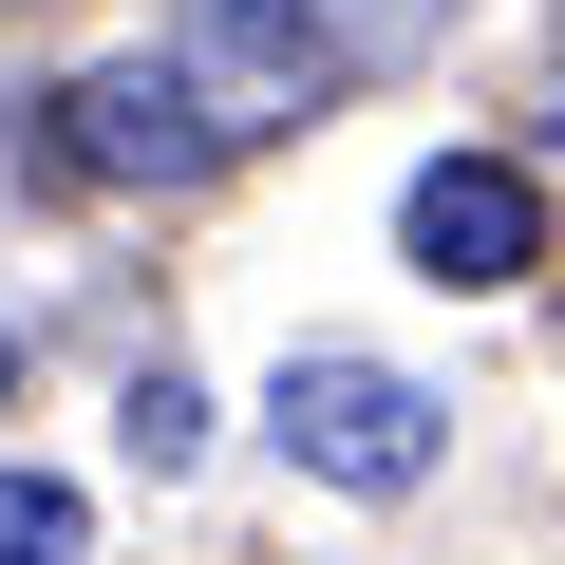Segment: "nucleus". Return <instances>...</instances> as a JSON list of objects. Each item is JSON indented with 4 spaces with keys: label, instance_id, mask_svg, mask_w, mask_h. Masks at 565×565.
I'll return each instance as SVG.
<instances>
[{
    "label": "nucleus",
    "instance_id": "nucleus-1",
    "mask_svg": "<svg viewBox=\"0 0 565 565\" xmlns=\"http://www.w3.org/2000/svg\"><path fill=\"white\" fill-rule=\"evenodd\" d=\"M264 434H282V471H321V490H359V509H396V490L434 471V396H415L396 359H359V340H302V359H282Z\"/></svg>",
    "mask_w": 565,
    "mask_h": 565
},
{
    "label": "nucleus",
    "instance_id": "nucleus-2",
    "mask_svg": "<svg viewBox=\"0 0 565 565\" xmlns=\"http://www.w3.org/2000/svg\"><path fill=\"white\" fill-rule=\"evenodd\" d=\"M57 151L95 189H189V170H226V114L189 95V57H114V76L57 95Z\"/></svg>",
    "mask_w": 565,
    "mask_h": 565
},
{
    "label": "nucleus",
    "instance_id": "nucleus-3",
    "mask_svg": "<svg viewBox=\"0 0 565 565\" xmlns=\"http://www.w3.org/2000/svg\"><path fill=\"white\" fill-rule=\"evenodd\" d=\"M396 245H415V282L490 302V282H527V264H546V189H527L509 151H434V170H415V207H396Z\"/></svg>",
    "mask_w": 565,
    "mask_h": 565
},
{
    "label": "nucleus",
    "instance_id": "nucleus-4",
    "mask_svg": "<svg viewBox=\"0 0 565 565\" xmlns=\"http://www.w3.org/2000/svg\"><path fill=\"white\" fill-rule=\"evenodd\" d=\"M170 57H189V95L226 114V151L282 132V114H321V76H340V39L302 20V0H189V39H170Z\"/></svg>",
    "mask_w": 565,
    "mask_h": 565
},
{
    "label": "nucleus",
    "instance_id": "nucleus-5",
    "mask_svg": "<svg viewBox=\"0 0 565 565\" xmlns=\"http://www.w3.org/2000/svg\"><path fill=\"white\" fill-rule=\"evenodd\" d=\"M76 546H95V509L57 471H0V565H76Z\"/></svg>",
    "mask_w": 565,
    "mask_h": 565
},
{
    "label": "nucleus",
    "instance_id": "nucleus-6",
    "mask_svg": "<svg viewBox=\"0 0 565 565\" xmlns=\"http://www.w3.org/2000/svg\"><path fill=\"white\" fill-rule=\"evenodd\" d=\"M114 434H132V471H189V452H207V396H189V377H132Z\"/></svg>",
    "mask_w": 565,
    "mask_h": 565
},
{
    "label": "nucleus",
    "instance_id": "nucleus-7",
    "mask_svg": "<svg viewBox=\"0 0 565 565\" xmlns=\"http://www.w3.org/2000/svg\"><path fill=\"white\" fill-rule=\"evenodd\" d=\"M0 396H20V340H0Z\"/></svg>",
    "mask_w": 565,
    "mask_h": 565
}]
</instances>
